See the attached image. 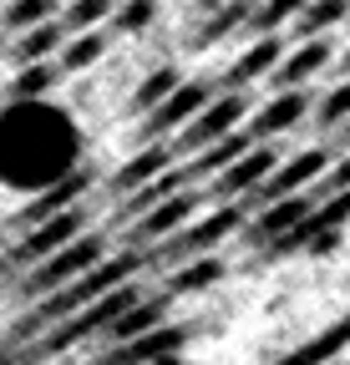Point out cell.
I'll return each mask as SVG.
<instances>
[{
  "mask_svg": "<svg viewBox=\"0 0 350 365\" xmlns=\"http://www.w3.org/2000/svg\"><path fill=\"white\" fill-rule=\"evenodd\" d=\"M86 218H92V208H86V203H71V208H56V213H46V218L26 223V234L16 239V249L6 254V264H11V269H31L36 259H46L51 249H61L66 239H76L81 228H86Z\"/></svg>",
  "mask_w": 350,
  "mask_h": 365,
  "instance_id": "obj_6",
  "label": "cell"
},
{
  "mask_svg": "<svg viewBox=\"0 0 350 365\" xmlns=\"http://www.w3.org/2000/svg\"><path fill=\"white\" fill-rule=\"evenodd\" d=\"M56 81H61L56 56H46V61H21L16 76H11V86H6V97H51Z\"/></svg>",
  "mask_w": 350,
  "mask_h": 365,
  "instance_id": "obj_23",
  "label": "cell"
},
{
  "mask_svg": "<svg viewBox=\"0 0 350 365\" xmlns=\"http://www.w3.org/2000/svg\"><path fill=\"white\" fill-rule=\"evenodd\" d=\"M148 264H153V259H148L143 249L102 254L92 269H81L76 279H66L61 289H46V294H41V299H36V309L16 319V330H11V345H26L36 330H46V325H56L61 314H71V309H81V304H92V299H97V294H107L112 284H127V279H138V274H143Z\"/></svg>",
  "mask_w": 350,
  "mask_h": 365,
  "instance_id": "obj_2",
  "label": "cell"
},
{
  "mask_svg": "<svg viewBox=\"0 0 350 365\" xmlns=\"http://www.w3.org/2000/svg\"><path fill=\"white\" fill-rule=\"evenodd\" d=\"M107 46H112V36H107L102 26H92V31H66L61 46H56V66H61V71H86V66H97V61L107 56Z\"/></svg>",
  "mask_w": 350,
  "mask_h": 365,
  "instance_id": "obj_18",
  "label": "cell"
},
{
  "mask_svg": "<svg viewBox=\"0 0 350 365\" xmlns=\"http://www.w3.org/2000/svg\"><path fill=\"white\" fill-rule=\"evenodd\" d=\"M0 365H16V345H11V340L0 345Z\"/></svg>",
  "mask_w": 350,
  "mask_h": 365,
  "instance_id": "obj_32",
  "label": "cell"
},
{
  "mask_svg": "<svg viewBox=\"0 0 350 365\" xmlns=\"http://www.w3.org/2000/svg\"><path fill=\"white\" fill-rule=\"evenodd\" d=\"M0 6H6V0H0Z\"/></svg>",
  "mask_w": 350,
  "mask_h": 365,
  "instance_id": "obj_37",
  "label": "cell"
},
{
  "mask_svg": "<svg viewBox=\"0 0 350 365\" xmlns=\"http://www.w3.org/2000/svg\"><path fill=\"white\" fill-rule=\"evenodd\" d=\"M188 340H193V325H168V319H158L153 330H143V335H133V340H117L97 365H153L158 355L183 350Z\"/></svg>",
  "mask_w": 350,
  "mask_h": 365,
  "instance_id": "obj_11",
  "label": "cell"
},
{
  "mask_svg": "<svg viewBox=\"0 0 350 365\" xmlns=\"http://www.w3.org/2000/svg\"><path fill=\"white\" fill-rule=\"evenodd\" d=\"M310 203H315V198L304 193V188H299V193H284V198H269V203H259V213H254V218H244L249 239L269 249L279 234H289V228H294L304 213H310Z\"/></svg>",
  "mask_w": 350,
  "mask_h": 365,
  "instance_id": "obj_16",
  "label": "cell"
},
{
  "mask_svg": "<svg viewBox=\"0 0 350 365\" xmlns=\"http://www.w3.org/2000/svg\"><path fill=\"white\" fill-rule=\"evenodd\" d=\"M345 345H350V314H345V319H335L330 330H320L315 340H304L299 350H289V355H284V360H274V365H325V360H330V355H340Z\"/></svg>",
  "mask_w": 350,
  "mask_h": 365,
  "instance_id": "obj_22",
  "label": "cell"
},
{
  "mask_svg": "<svg viewBox=\"0 0 350 365\" xmlns=\"http://www.w3.org/2000/svg\"><path fill=\"white\" fill-rule=\"evenodd\" d=\"M61 21L51 16V21H36V26H26V31H16L11 36V46H6V56L21 66V61H46V56H56V46H61Z\"/></svg>",
  "mask_w": 350,
  "mask_h": 365,
  "instance_id": "obj_20",
  "label": "cell"
},
{
  "mask_svg": "<svg viewBox=\"0 0 350 365\" xmlns=\"http://www.w3.org/2000/svg\"><path fill=\"white\" fill-rule=\"evenodd\" d=\"M330 168V148H310V153H294L289 163L279 158L274 168H269V178L259 182V203H269V198H284V193H299V188H310V182L320 178Z\"/></svg>",
  "mask_w": 350,
  "mask_h": 365,
  "instance_id": "obj_13",
  "label": "cell"
},
{
  "mask_svg": "<svg viewBox=\"0 0 350 365\" xmlns=\"http://www.w3.org/2000/svg\"><path fill=\"white\" fill-rule=\"evenodd\" d=\"M279 163V148L274 143H254L249 153H239L229 168H218V178H213V193L218 198H249L259 182L269 178V168Z\"/></svg>",
  "mask_w": 350,
  "mask_h": 365,
  "instance_id": "obj_12",
  "label": "cell"
},
{
  "mask_svg": "<svg viewBox=\"0 0 350 365\" xmlns=\"http://www.w3.org/2000/svg\"><path fill=\"white\" fill-rule=\"evenodd\" d=\"M203 208V193L193 188H178V193H168V198H158L153 208H143L138 218H133V244H158V239H168L173 228H183L193 213Z\"/></svg>",
  "mask_w": 350,
  "mask_h": 365,
  "instance_id": "obj_9",
  "label": "cell"
},
{
  "mask_svg": "<svg viewBox=\"0 0 350 365\" xmlns=\"http://www.w3.org/2000/svg\"><path fill=\"white\" fill-rule=\"evenodd\" d=\"M56 6H61V0H6V6H0V31L16 36V31L36 26V21H51Z\"/></svg>",
  "mask_w": 350,
  "mask_h": 365,
  "instance_id": "obj_26",
  "label": "cell"
},
{
  "mask_svg": "<svg viewBox=\"0 0 350 365\" xmlns=\"http://www.w3.org/2000/svg\"><path fill=\"white\" fill-rule=\"evenodd\" d=\"M284 46H289V41H284L279 31H259V36L244 46V51H239V61H234L224 76H218V91H244V86H254V81H264L269 66L279 61Z\"/></svg>",
  "mask_w": 350,
  "mask_h": 365,
  "instance_id": "obj_14",
  "label": "cell"
},
{
  "mask_svg": "<svg viewBox=\"0 0 350 365\" xmlns=\"http://www.w3.org/2000/svg\"><path fill=\"white\" fill-rule=\"evenodd\" d=\"M249 117V86L244 91H213V97L183 122V132L173 137V153H198V148H208L213 137H224V132H234L239 122Z\"/></svg>",
  "mask_w": 350,
  "mask_h": 365,
  "instance_id": "obj_5",
  "label": "cell"
},
{
  "mask_svg": "<svg viewBox=\"0 0 350 365\" xmlns=\"http://www.w3.org/2000/svg\"><path fill=\"white\" fill-rule=\"evenodd\" d=\"M158 6L163 0H112V31L117 36H143L153 21H158Z\"/></svg>",
  "mask_w": 350,
  "mask_h": 365,
  "instance_id": "obj_25",
  "label": "cell"
},
{
  "mask_svg": "<svg viewBox=\"0 0 350 365\" xmlns=\"http://www.w3.org/2000/svg\"><path fill=\"white\" fill-rule=\"evenodd\" d=\"M330 56H335V41L320 31V36H304L299 46H284V51H279V61L269 66V86L274 91H284V86H304V81H310L315 71H325L330 66Z\"/></svg>",
  "mask_w": 350,
  "mask_h": 365,
  "instance_id": "obj_10",
  "label": "cell"
},
{
  "mask_svg": "<svg viewBox=\"0 0 350 365\" xmlns=\"http://www.w3.org/2000/svg\"><path fill=\"white\" fill-rule=\"evenodd\" d=\"M107 254V234H97V228H81L76 239H66L61 249H51L46 259H36L31 269H21V299H41L46 289H61L66 279H76L81 269H92L97 259Z\"/></svg>",
  "mask_w": 350,
  "mask_h": 365,
  "instance_id": "obj_3",
  "label": "cell"
},
{
  "mask_svg": "<svg viewBox=\"0 0 350 365\" xmlns=\"http://www.w3.org/2000/svg\"><path fill=\"white\" fill-rule=\"evenodd\" d=\"M304 117H310V91H304V86H284L254 117H244V132H249V143H274L279 132H294Z\"/></svg>",
  "mask_w": 350,
  "mask_h": 365,
  "instance_id": "obj_8",
  "label": "cell"
},
{
  "mask_svg": "<svg viewBox=\"0 0 350 365\" xmlns=\"http://www.w3.org/2000/svg\"><path fill=\"white\" fill-rule=\"evenodd\" d=\"M0 61H6V46H0Z\"/></svg>",
  "mask_w": 350,
  "mask_h": 365,
  "instance_id": "obj_35",
  "label": "cell"
},
{
  "mask_svg": "<svg viewBox=\"0 0 350 365\" xmlns=\"http://www.w3.org/2000/svg\"><path fill=\"white\" fill-rule=\"evenodd\" d=\"M299 6H304V0H264L259 11H249V21H244V26H254V31H279L284 21H294V16H299Z\"/></svg>",
  "mask_w": 350,
  "mask_h": 365,
  "instance_id": "obj_30",
  "label": "cell"
},
{
  "mask_svg": "<svg viewBox=\"0 0 350 365\" xmlns=\"http://www.w3.org/2000/svg\"><path fill=\"white\" fill-rule=\"evenodd\" d=\"M183 81V71L178 66H173V61H163V66H153L143 81H138V91H133V102H127V112H133V117H143V112H153L163 97H168V91L173 86H178Z\"/></svg>",
  "mask_w": 350,
  "mask_h": 365,
  "instance_id": "obj_24",
  "label": "cell"
},
{
  "mask_svg": "<svg viewBox=\"0 0 350 365\" xmlns=\"http://www.w3.org/2000/svg\"><path fill=\"white\" fill-rule=\"evenodd\" d=\"M218 91V81H208V76H183L178 86L168 91V97L153 107V112H143V127H138V143H153V137H168V132H178L208 97Z\"/></svg>",
  "mask_w": 350,
  "mask_h": 365,
  "instance_id": "obj_7",
  "label": "cell"
},
{
  "mask_svg": "<svg viewBox=\"0 0 350 365\" xmlns=\"http://www.w3.org/2000/svg\"><path fill=\"white\" fill-rule=\"evenodd\" d=\"M92 182H97V173L86 168V163H76L66 178H56L51 188H41V193H31V203L21 208V228L26 223H36V218H46V213H56V208H71V203H86V193H92Z\"/></svg>",
  "mask_w": 350,
  "mask_h": 365,
  "instance_id": "obj_15",
  "label": "cell"
},
{
  "mask_svg": "<svg viewBox=\"0 0 350 365\" xmlns=\"http://www.w3.org/2000/svg\"><path fill=\"white\" fill-rule=\"evenodd\" d=\"M0 97H6V91H0Z\"/></svg>",
  "mask_w": 350,
  "mask_h": 365,
  "instance_id": "obj_36",
  "label": "cell"
},
{
  "mask_svg": "<svg viewBox=\"0 0 350 365\" xmlns=\"http://www.w3.org/2000/svg\"><path fill=\"white\" fill-rule=\"evenodd\" d=\"M340 127H345V143H350V117H345V122H340Z\"/></svg>",
  "mask_w": 350,
  "mask_h": 365,
  "instance_id": "obj_34",
  "label": "cell"
},
{
  "mask_svg": "<svg viewBox=\"0 0 350 365\" xmlns=\"http://www.w3.org/2000/svg\"><path fill=\"white\" fill-rule=\"evenodd\" d=\"M61 16V31H92V26H107V16H112V0H61L56 6Z\"/></svg>",
  "mask_w": 350,
  "mask_h": 365,
  "instance_id": "obj_28",
  "label": "cell"
},
{
  "mask_svg": "<svg viewBox=\"0 0 350 365\" xmlns=\"http://www.w3.org/2000/svg\"><path fill=\"white\" fill-rule=\"evenodd\" d=\"M340 66H345V71H350V46H345V51H340Z\"/></svg>",
  "mask_w": 350,
  "mask_h": 365,
  "instance_id": "obj_33",
  "label": "cell"
},
{
  "mask_svg": "<svg viewBox=\"0 0 350 365\" xmlns=\"http://www.w3.org/2000/svg\"><path fill=\"white\" fill-rule=\"evenodd\" d=\"M315 182H320V198L335 193V188H350V153H345V158H330V168H325Z\"/></svg>",
  "mask_w": 350,
  "mask_h": 365,
  "instance_id": "obj_31",
  "label": "cell"
},
{
  "mask_svg": "<svg viewBox=\"0 0 350 365\" xmlns=\"http://www.w3.org/2000/svg\"><path fill=\"white\" fill-rule=\"evenodd\" d=\"M244 218H249V208H239V203H224V208H213L208 218H188L183 228H173L168 239H158L163 249L158 254H148L153 264H183V259H193V254H208V249H218L229 234H239L244 228Z\"/></svg>",
  "mask_w": 350,
  "mask_h": 365,
  "instance_id": "obj_4",
  "label": "cell"
},
{
  "mask_svg": "<svg viewBox=\"0 0 350 365\" xmlns=\"http://www.w3.org/2000/svg\"><path fill=\"white\" fill-rule=\"evenodd\" d=\"M345 16H350V0H304V6H299V36L335 31Z\"/></svg>",
  "mask_w": 350,
  "mask_h": 365,
  "instance_id": "obj_27",
  "label": "cell"
},
{
  "mask_svg": "<svg viewBox=\"0 0 350 365\" xmlns=\"http://www.w3.org/2000/svg\"><path fill=\"white\" fill-rule=\"evenodd\" d=\"M173 158H178V153H173L168 148V137H153V143H138V153L133 158H127L117 173H112V182H107V188L112 193H133V188H143V182L148 178H158Z\"/></svg>",
  "mask_w": 350,
  "mask_h": 365,
  "instance_id": "obj_17",
  "label": "cell"
},
{
  "mask_svg": "<svg viewBox=\"0 0 350 365\" xmlns=\"http://www.w3.org/2000/svg\"><path fill=\"white\" fill-rule=\"evenodd\" d=\"M345 21H350V16H345Z\"/></svg>",
  "mask_w": 350,
  "mask_h": 365,
  "instance_id": "obj_38",
  "label": "cell"
},
{
  "mask_svg": "<svg viewBox=\"0 0 350 365\" xmlns=\"http://www.w3.org/2000/svg\"><path fill=\"white\" fill-rule=\"evenodd\" d=\"M86 153L76 117L51 97H0V188L21 198L51 188Z\"/></svg>",
  "mask_w": 350,
  "mask_h": 365,
  "instance_id": "obj_1",
  "label": "cell"
},
{
  "mask_svg": "<svg viewBox=\"0 0 350 365\" xmlns=\"http://www.w3.org/2000/svg\"><path fill=\"white\" fill-rule=\"evenodd\" d=\"M254 11V0H218V6H208V21L193 31V51H208V46H218L229 31H239Z\"/></svg>",
  "mask_w": 350,
  "mask_h": 365,
  "instance_id": "obj_21",
  "label": "cell"
},
{
  "mask_svg": "<svg viewBox=\"0 0 350 365\" xmlns=\"http://www.w3.org/2000/svg\"><path fill=\"white\" fill-rule=\"evenodd\" d=\"M224 274H229V264L218 259V254H193V259H183V264H173V274H168V294H198V289H213Z\"/></svg>",
  "mask_w": 350,
  "mask_h": 365,
  "instance_id": "obj_19",
  "label": "cell"
},
{
  "mask_svg": "<svg viewBox=\"0 0 350 365\" xmlns=\"http://www.w3.org/2000/svg\"><path fill=\"white\" fill-rule=\"evenodd\" d=\"M310 112H315L320 127H340V122L350 117V76H345L340 86H330L320 102H310Z\"/></svg>",
  "mask_w": 350,
  "mask_h": 365,
  "instance_id": "obj_29",
  "label": "cell"
}]
</instances>
